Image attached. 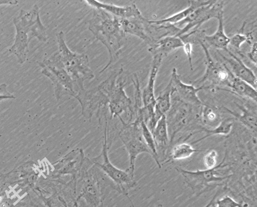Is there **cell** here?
<instances>
[{
    "label": "cell",
    "instance_id": "obj_1",
    "mask_svg": "<svg viewBox=\"0 0 257 207\" xmlns=\"http://www.w3.org/2000/svg\"><path fill=\"white\" fill-rule=\"evenodd\" d=\"M116 187L113 181L85 157L77 181L74 207H103L104 201Z\"/></svg>",
    "mask_w": 257,
    "mask_h": 207
},
{
    "label": "cell",
    "instance_id": "obj_2",
    "mask_svg": "<svg viewBox=\"0 0 257 207\" xmlns=\"http://www.w3.org/2000/svg\"><path fill=\"white\" fill-rule=\"evenodd\" d=\"M89 29L109 53L108 63L99 72L101 73L118 59L122 51L125 34L118 18L100 9H94Z\"/></svg>",
    "mask_w": 257,
    "mask_h": 207
},
{
    "label": "cell",
    "instance_id": "obj_3",
    "mask_svg": "<svg viewBox=\"0 0 257 207\" xmlns=\"http://www.w3.org/2000/svg\"><path fill=\"white\" fill-rule=\"evenodd\" d=\"M13 23L16 33L9 51L17 57L19 64H23L28 58L32 39L36 37L43 42L47 40V28L41 22L39 8L36 5L29 11L21 10L14 18Z\"/></svg>",
    "mask_w": 257,
    "mask_h": 207
},
{
    "label": "cell",
    "instance_id": "obj_4",
    "mask_svg": "<svg viewBox=\"0 0 257 207\" xmlns=\"http://www.w3.org/2000/svg\"><path fill=\"white\" fill-rule=\"evenodd\" d=\"M123 73L120 68L114 71L98 86L79 91L75 98L80 103L81 115L91 122L95 115L100 125L108 119V106L111 93L120 75Z\"/></svg>",
    "mask_w": 257,
    "mask_h": 207
},
{
    "label": "cell",
    "instance_id": "obj_5",
    "mask_svg": "<svg viewBox=\"0 0 257 207\" xmlns=\"http://www.w3.org/2000/svg\"><path fill=\"white\" fill-rule=\"evenodd\" d=\"M109 120L104 123V131L102 140V150L100 154L96 157L91 158L92 162L100 169L115 184L116 192L126 197L134 207L133 202L128 193L131 190L136 188L138 183L135 176L132 175L127 170H122L114 166L109 157V146L108 140V129Z\"/></svg>",
    "mask_w": 257,
    "mask_h": 207
},
{
    "label": "cell",
    "instance_id": "obj_6",
    "mask_svg": "<svg viewBox=\"0 0 257 207\" xmlns=\"http://www.w3.org/2000/svg\"><path fill=\"white\" fill-rule=\"evenodd\" d=\"M58 53L62 63L73 79L77 92L84 90V82L95 77L90 65L89 58L85 54L71 51L68 46L65 35L61 31L57 34Z\"/></svg>",
    "mask_w": 257,
    "mask_h": 207
},
{
    "label": "cell",
    "instance_id": "obj_7",
    "mask_svg": "<svg viewBox=\"0 0 257 207\" xmlns=\"http://www.w3.org/2000/svg\"><path fill=\"white\" fill-rule=\"evenodd\" d=\"M39 65L42 73L52 82L57 100L64 95H70L75 98L77 92L74 82L64 68L58 52L40 63Z\"/></svg>",
    "mask_w": 257,
    "mask_h": 207
},
{
    "label": "cell",
    "instance_id": "obj_8",
    "mask_svg": "<svg viewBox=\"0 0 257 207\" xmlns=\"http://www.w3.org/2000/svg\"><path fill=\"white\" fill-rule=\"evenodd\" d=\"M142 122L136 119L132 123H123L118 133V137L123 144L130 158V165L127 171L134 176L136 160L138 156L143 153L151 155L142 136Z\"/></svg>",
    "mask_w": 257,
    "mask_h": 207
},
{
    "label": "cell",
    "instance_id": "obj_9",
    "mask_svg": "<svg viewBox=\"0 0 257 207\" xmlns=\"http://www.w3.org/2000/svg\"><path fill=\"white\" fill-rule=\"evenodd\" d=\"M225 158L216 167L212 169L190 171L176 168V170L182 176L192 191L197 195H201L214 188L211 183L220 182L231 177V175L222 176L219 172L220 168H224L227 165L224 164Z\"/></svg>",
    "mask_w": 257,
    "mask_h": 207
},
{
    "label": "cell",
    "instance_id": "obj_10",
    "mask_svg": "<svg viewBox=\"0 0 257 207\" xmlns=\"http://www.w3.org/2000/svg\"><path fill=\"white\" fill-rule=\"evenodd\" d=\"M206 58V69L203 77L199 81V83L209 81L213 85H222L229 87L232 78L234 76L226 66L219 65L211 57L205 45L199 41Z\"/></svg>",
    "mask_w": 257,
    "mask_h": 207
},
{
    "label": "cell",
    "instance_id": "obj_11",
    "mask_svg": "<svg viewBox=\"0 0 257 207\" xmlns=\"http://www.w3.org/2000/svg\"><path fill=\"white\" fill-rule=\"evenodd\" d=\"M121 28L125 34L136 36L151 46L155 41L149 28L151 25L139 11L133 16L119 20Z\"/></svg>",
    "mask_w": 257,
    "mask_h": 207
},
{
    "label": "cell",
    "instance_id": "obj_12",
    "mask_svg": "<svg viewBox=\"0 0 257 207\" xmlns=\"http://www.w3.org/2000/svg\"><path fill=\"white\" fill-rule=\"evenodd\" d=\"M83 149L76 148L55 163L57 177L69 176L71 178L77 179L85 159Z\"/></svg>",
    "mask_w": 257,
    "mask_h": 207
},
{
    "label": "cell",
    "instance_id": "obj_13",
    "mask_svg": "<svg viewBox=\"0 0 257 207\" xmlns=\"http://www.w3.org/2000/svg\"><path fill=\"white\" fill-rule=\"evenodd\" d=\"M170 82L174 93L177 94L182 102L197 107L203 106L202 101L198 95V93L200 90L209 87L202 86L197 88L194 85L184 83L180 79L176 68H174L172 71Z\"/></svg>",
    "mask_w": 257,
    "mask_h": 207
},
{
    "label": "cell",
    "instance_id": "obj_14",
    "mask_svg": "<svg viewBox=\"0 0 257 207\" xmlns=\"http://www.w3.org/2000/svg\"><path fill=\"white\" fill-rule=\"evenodd\" d=\"M164 57L162 55L159 54L153 55L152 66L151 72H150L148 83L142 93L143 107L152 115H155L156 101L155 93V83Z\"/></svg>",
    "mask_w": 257,
    "mask_h": 207
},
{
    "label": "cell",
    "instance_id": "obj_15",
    "mask_svg": "<svg viewBox=\"0 0 257 207\" xmlns=\"http://www.w3.org/2000/svg\"><path fill=\"white\" fill-rule=\"evenodd\" d=\"M167 118L170 138V146L172 144L176 136L184 129L192 120V112L187 106L178 107L175 113Z\"/></svg>",
    "mask_w": 257,
    "mask_h": 207
},
{
    "label": "cell",
    "instance_id": "obj_16",
    "mask_svg": "<svg viewBox=\"0 0 257 207\" xmlns=\"http://www.w3.org/2000/svg\"><path fill=\"white\" fill-rule=\"evenodd\" d=\"M227 53L230 56L227 57L219 52L222 58L227 63L231 68V72L235 77L242 79L256 88V77L253 72L248 68L237 56H235L230 51Z\"/></svg>",
    "mask_w": 257,
    "mask_h": 207
},
{
    "label": "cell",
    "instance_id": "obj_17",
    "mask_svg": "<svg viewBox=\"0 0 257 207\" xmlns=\"http://www.w3.org/2000/svg\"><path fill=\"white\" fill-rule=\"evenodd\" d=\"M184 41L176 35L162 37L156 40L149 49V51L153 55L161 54L164 57L176 49L183 48Z\"/></svg>",
    "mask_w": 257,
    "mask_h": 207
},
{
    "label": "cell",
    "instance_id": "obj_18",
    "mask_svg": "<svg viewBox=\"0 0 257 207\" xmlns=\"http://www.w3.org/2000/svg\"><path fill=\"white\" fill-rule=\"evenodd\" d=\"M84 2L94 9L102 10L119 20L130 17L140 11L135 4L130 6L119 7L112 4L102 3L97 0H87Z\"/></svg>",
    "mask_w": 257,
    "mask_h": 207
},
{
    "label": "cell",
    "instance_id": "obj_19",
    "mask_svg": "<svg viewBox=\"0 0 257 207\" xmlns=\"http://www.w3.org/2000/svg\"><path fill=\"white\" fill-rule=\"evenodd\" d=\"M217 19L219 22L217 31L212 35H205L204 39L205 42L212 48L227 52L229 51L230 38L225 32L223 12L220 13Z\"/></svg>",
    "mask_w": 257,
    "mask_h": 207
},
{
    "label": "cell",
    "instance_id": "obj_20",
    "mask_svg": "<svg viewBox=\"0 0 257 207\" xmlns=\"http://www.w3.org/2000/svg\"><path fill=\"white\" fill-rule=\"evenodd\" d=\"M212 1H190L189 6L186 9L179 12L168 18L155 21L149 20L150 24L153 26H163L165 25H176L182 22L192 12L197 9L208 5Z\"/></svg>",
    "mask_w": 257,
    "mask_h": 207
},
{
    "label": "cell",
    "instance_id": "obj_21",
    "mask_svg": "<svg viewBox=\"0 0 257 207\" xmlns=\"http://www.w3.org/2000/svg\"><path fill=\"white\" fill-rule=\"evenodd\" d=\"M152 133L157 145L158 153L161 150L163 154H165V150L170 146L166 115H164L160 118Z\"/></svg>",
    "mask_w": 257,
    "mask_h": 207
},
{
    "label": "cell",
    "instance_id": "obj_22",
    "mask_svg": "<svg viewBox=\"0 0 257 207\" xmlns=\"http://www.w3.org/2000/svg\"><path fill=\"white\" fill-rule=\"evenodd\" d=\"M233 124L234 122L233 119L228 118L221 121L219 125L215 128H210V129L205 128L202 129L198 131L191 133L190 136H192L201 132L205 133V135L202 138L192 142L190 144L193 146V145L197 144L200 142L203 141L206 139L213 136H227L229 135L231 132L232 128L233 127Z\"/></svg>",
    "mask_w": 257,
    "mask_h": 207
},
{
    "label": "cell",
    "instance_id": "obj_23",
    "mask_svg": "<svg viewBox=\"0 0 257 207\" xmlns=\"http://www.w3.org/2000/svg\"><path fill=\"white\" fill-rule=\"evenodd\" d=\"M174 94V90L169 82L164 91L156 98L155 117L157 123L163 116L166 115L170 111L171 108V96Z\"/></svg>",
    "mask_w": 257,
    "mask_h": 207
},
{
    "label": "cell",
    "instance_id": "obj_24",
    "mask_svg": "<svg viewBox=\"0 0 257 207\" xmlns=\"http://www.w3.org/2000/svg\"><path fill=\"white\" fill-rule=\"evenodd\" d=\"M229 87L235 94L256 102L257 91L256 88L246 81L233 76Z\"/></svg>",
    "mask_w": 257,
    "mask_h": 207
},
{
    "label": "cell",
    "instance_id": "obj_25",
    "mask_svg": "<svg viewBox=\"0 0 257 207\" xmlns=\"http://www.w3.org/2000/svg\"><path fill=\"white\" fill-rule=\"evenodd\" d=\"M241 113L232 111L227 108H224L227 113L233 116L237 120L239 121L243 126L251 131H256V113L252 112L245 107L237 105Z\"/></svg>",
    "mask_w": 257,
    "mask_h": 207
},
{
    "label": "cell",
    "instance_id": "obj_26",
    "mask_svg": "<svg viewBox=\"0 0 257 207\" xmlns=\"http://www.w3.org/2000/svg\"><path fill=\"white\" fill-rule=\"evenodd\" d=\"M199 150L193 147L191 144L182 142L174 146L171 150L168 162L171 160H181L188 159L195 153L200 152Z\"/></svg>",
    "mask_w": 257,
    "mask_h": 207
},
{
    "label": "cell",
    "instance_id": "obj_27",
    "mask_svg": "<svg viewBox=\"0 0 257 207\" xmlns=\"http://www.w3.org/2000/svg\"><path fill=\"white\" fill-rule=\"evenodd\" d=\"M142 134L146 146L151 153V156L155 160L160 168L162 165L160 161V158L157 151V145L152 132L149 130L144 121L141 122Z\"/></svg>",
    "mask_w": 257,
    "mask_h": 207
},
{
    "label": "cell",
    "instance_id": "obj_28",
    "mask_svg": "<svg viewBox=\"0 0 257 207\" xmlns=\"http://www.w3.org/2000/svg\"><path fill=\"white\" fill-rule=\"evenodd\" d=\"M201 117L203 124L210 128L217 127L221 122L218 112L207 105L203 106Z\"/></svg>",
    "mask_w": 257,
    "mask_h": 207
},
{
    "label": "cell",
    "instance_id": "obj_29",
    "mask_svg": "<svg viewBox=\"0 0 257 207\" xmlns=\"http://www.w3.org/2000/svg\"><path fill=\"white\" fill-rule=\"evenodd\" d=\"M49 207H69L68 204L63 195L61 187L58 184V192L48 201Z\"/></svg>",
    "mask_w": 257,
    "mask_h": 207
},
{
    "label": "cell",
    "instance_id": "obj_30",
    "mask_svg": "<svg viewBox=\"0 0 257 207\" xmlns=\"http://www.w3.org/2000/svg\"><path fill=\"white\" fill-rule=\"evenodd\" d=\"M250 38L249 35L242 33L235 34L230 38L229 45L235 49L240 50L243 44L249 42Z\"/></svg>",
    "mask_w": 257,
    "mask_h": 207
},
{
    "label": "cell",
    "instance_id": "obj_31",
    "mask_svg": "<svg viewBox=\"0 0 257 207\" xmlns=\"http://www.w3.org/2000/svg\"><path fill=\"white\" fill-rule=\"evenodd\" d=\"M218 156V152L215 150L210 151L205 155L203 163L206 169H212L217 167Z\"/></svg>",
    "mask_w": 257,
    "mask_h": 207
},
{
    "label": "cell",
    "instance_id": "obj_32",
    "mask_svg": "<svg viewBox=\"0 0 257 207\" xmlns=\"http://www.w3.org/2000/svg\"><path fill=\"white\" fill-rule=\"evenodd\" d=\"M247 56L251 63L256 66L257 63V46L256 42L252 45L250 50L247 54Z\"/></svg>",
    "mask_w": 257,
    "mask_h": 207
},
{
    "label": "cell",
    "instance_id": "obj_33",
    "mask_svg": "<svg viewBox=\"0 0 257 207\" xmlns=\"http://www.w3.org/2000/svg\"><path fill=\"white\" fill-rule=\"evenodd\" d=\"M14 98H15V96L8 91V86L6 84L0 85V100Z\"/></svg>",
    "mask_w": 257,
    "mask_h": 207
},
{
    "label": "cell",
    "instance_id": "obj_34",
    "mask_svg": "<svg viewBox=\"0 0 257 207\" xmlns=\"http://www.w3.org/2000/svg\"><path fill=\"white\" fill-rule=\"evenodd\" d=\"M184 52L187 55L189 63L191 68H192V54L193 51L192 44L190 42L184 43V45L183 47Z\"/></svg>",
    "mask_w": 257,
    "mask_h": 207
},
{
    "label": "cell",
    "instance_id": "obj_35",
    "mask_svg": "<svg viewBox=\"0 0 257 207\" xmlns=\"http://www.w3.org/2000/svg\"><path fill=\"white\" fill-rule=\"evenodd\" d=\"M18 1H0V6L9 5L16 6L18 4Z\"/></svg>",
    "mask_w": 257,
    "mask_h": 207
},
{
    "label": "cell",
    "instance_id": "obj_36",
    "mask_svg": "<svg viewBox=\"0 0 257 207\" xmlns=\"http://www.w3.org/2000/svg\"><path fill=\"white\" fill-rule=\"evenodd\" d=\"M156 207H163L162 204H159L157 205Z\"/></svg>",
    "mask_w": 257,
    "mask_h": 207
}]
</instances>
